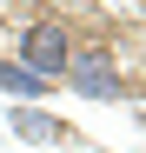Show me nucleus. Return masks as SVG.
I'll list each match as a JSON object with an SVG mask.
<instances>
[{
    "label": "nucleus",
    "mask_w": 146,
    "mask_h": 153,
    "mask_svg": "<svg viewBox=\"0 0 146 153\" xmlns=\"http://www.w3.org/2000/svg\"><path fill=\"white\" fill-rule=\"evenodd\" d=\"M20 67L33 73V80H66V67H73V33H66V20H33L27 40H20Z\"/></svg>",
    "instance_id": "obj_1"
},
{
    "label": "nucleus",
    "mask_w": 146,
    "mask_h": 153,
    "mask_svg": "<svg viewBox=\"0 0 146 153\" xmlns=\"http://www.w3.org/2000/svg\"><path fill=\"white\" fill-rule=\"evenodd\" d=\"M66 87H73V93H86V100H119V93H126V80H119L113 53H73Z\"/></svg>",
    "instance_id": "obj_2"
},
{
    "label": "nucleus",
    "mask_w": 146,
    "mask_h": 153,
    "mask_svg": "<svg viewBox=\"0 0 146 153\" xmlns=\"http://www.w3.org/2000/svg\"><path fill=\"white\" fill-rule=\"evenodd\" d=\"M0 93H13V100H40V93H46V80H33L20 60H0Z\"/></svg>",
    "instance_id": "obj_3"
},
{
    "label": "nucleus",
    "mask_w": 146,
    "mask_h": 153,
    "mask_svg": "<svg viewBox=\"0 0 146 153\" xmlns=\"http://www.w3.org/2000/svg\"><path fill=\"white\" fill-rule=\"evenodd\" d=\"M13 133H20V140H40V146H46V140H60V126H53V113H40V107H27V113L13 120Z\"/></svg>",
    "instance_id": "obj_4"
}]
</instances>
